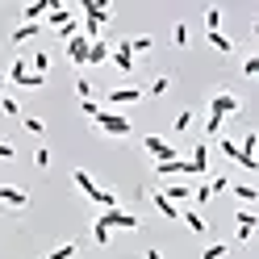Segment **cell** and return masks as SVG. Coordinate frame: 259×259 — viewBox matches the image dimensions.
Wrapping results in <instances>:
<instances>
[{"label":"cell","instance_id":"ac0fdd59","mask_svg":"<svg viewBox=\"0 0 259 259\" xmlns=\"http://www.w3.org/2000/svg\"><path fill=\"white\" fill-rule=\"evenodd\" d=\"M109 51H113V46H109L105 38H96V42L88 46V63H92V67H96V63H109Z\"/></svg>","mask_w":259,"mask_h":259},{"label":"cell","instance_id":"9c48e42d","mask_svg":"<svg viewBox=\"0 0 259 259\" xmlns=\"http://www.w3.org/2000/svg\"><path fill=\"white\" fill-rule=\"evenodd\" d=\"M134 101H142V88H134V84L109 92V109H113V113H121V105H134Z\"/></svg>","mask_w":259,"mask_h":259},{"label":"cell","instance_id":"7a4b0ae2","mask_svg":"<svg viewBox=\"0 0 259 259\" xmlns=\"http://www.w3.org/2000/svg\"><path fill=\"white\" fill-rule=\"evenodd\" d=\"M46 25H51L63 42L75 38V25H79V21H75V9H71V5H51V13L42 17V29H46Z\"/></svg>","mask_w":259,"mask_h":259},{"label":"cell","instance_id":"836d02e7","mask_svg":"<svg viewBox=\"0 0 259 259\" xmlns=\"http://www.w3.org/2000/svg\"><path fill=\"white\" fill-rule=\"evenodd\" d=\"M242 75H247V79H255V75H259V55L242 59Z\"/></svg>","mask_w":259,"mask_h":259},{"label":"cell","instance_id":"f1b7e54d","mask_svg":"<svg viewBox=\"0 0 259 259\" xmlns=\"http://www.w3.org/2000/svg\"><path fill=\"white\" fill-rule=\"evenodd\" d=\"M130 51H134V55H147V51H155V38H151V34H142V38L130 42Z\"/></svg>","mask_w":259,"mask_h":259},{"label":"cell","instance_id":"277c9868","mask_svg":"<svg viewBox=\"0 0 259 259\" xmlns=\"http://www.w3.org/2000/svg\"><path fill=\"white\" fill-rule=\"evenodd\" d=\"M105 21H109V5H105V0H88V5H84V38L96 42Z\"/></svg>","mask_w":259,"mask_h":259},{"label":"cell","instance_id":"ba28073f","mask_svg":"<svg viewBox=\"0 0 259 259\" xmlns=\"http://www.w3.org/2000/svg\"><path fill=\"white\" fill-rule=\"evenodd\" d=\"M109 63H113L117 71H125V75H130V71H134V63H138V59H134V51H130V42H117V46L109 51Z\"/></svg>","mask_w":259,"mask_h":259},{"label":"cell","instance_id":"60d3db41","mask_svg":"<svg viewBox=\"0 0 259 259\" xmlns=\"http://www.w3.org/2000/svg\"><path fill=\"white\" fill-rule=\"evenodd\" d=\"M13 155H17V151H13L9 142H0V159H13Z\"/></svg>","mask_w":259,"mask_h":259},{"label":"cell","instance_id":"3957f363","mask_svg":"<svg viewBox=\"0 0 259 259\" xmlns=\"http://www.w3.org/2000/svg\"><path fill=\"white\" fill-rule=\"evenodd\" d=\"M92 125L101 130L105 138H130V130H134V125H130V117H125V113H113V109H101V113L92 117Z\"/></svg>","mask_w":259,"mask_h":259},{"label":"cell","instance_id":"5bb4252c","mask_svg":"<svg viewBox=\"0 0 259 259\" xmlns=\"http://www.w3.org/2000/svg\"><path fill=\"white\" fill-rule=\"evenodd\" d=\"M71 180H75V188H79V192H84V197H88V201H92V192H96V188H101V184H96V180H92V176H88L84 167H75V171H71Z\"/></svg>","mask_w":259,"mask_h":259},{"label":"cell","instance_id":"74e56055","mask_svg":"<svg viewBox=\"0 0 259 259\" xmlns=\"http://www.w3.org/2000/svg\"><path fill=\"white\" fill-rule=\"evenodd\" d=\"M21 125L29 130V134H42V130H46V121H42V117H21Z\"/></svg>","mask_w":259,"mask_h":259},{"label":"cell","instance_id":"e575fe53","mask_svg":"<svg viewBox=\"0 0 259 259\" xmlns=\"http://www.w3.org/2000/svg\"><path fill=\"white\" fill-rule=\"evenodd\" d=\"M218 25H222V9H209V13H205V29H209V34H213Z\"/></svg>","mask_w":259,"mask_h":259},{"label":"cell","instance_id":"f546056e","mask_svg":"<svg viewBox=\"0 0 259 259\" xmlns=\"http://www.w3.org/2000/svg\"><path fill=\"white\" fill-rule=\"evenodd\" d=\"M205 188H209V197H218V192H230V180H226V176L218 171V176H213V180H209Z\"/></svg>","mask_w":259,"mask_h":259},{"label":"cell","instance_id":"5b68a950","mask_svg":"<svg viewBox=\"0 0 259 259\" xmlns=\"http://www.w3.org/2000/svg\"><path fill=\"white\" fill-rule=\"evenodd\" d=\"M96 222L105 226V230L113 234V230H138V213H130V209H101V213H96Z\"/></svg>","mask_w":259,"mask_h":259},{"label":"cell","instance_id":"ab89813d","mask_svg":"<svg viewBox=\"0 0 259 259\" xmlns=\"http://www.w3.org/2000/svg\"><path fill=\"white\" fill-rule=\"evenodd\" d=\"M75 92H79V101H88V96H92V84H88V79H84V75H79V79H75Z\"/></svg>","mask_w":259,"mask_h":259},{"label":"cell","instance_id":"d4e9b609","mask_svg":"<svg viewBox=\"0 0 259 259\" xmlns=\"http://www.w3.org/2000/svg\"><path fill=\"white\" fill-rule=\"evenodd\" d=\"M79 251V242H59V247H51V255H46V259H71Z\"/></svg>","mask_w":259,"mask_h":259},{"label":"cell","instance_id":"8992f818","mask_svg":"<svg viewBox=\"0 0 259 259\" xmlns=\"http://www.w3.org/2000/svg\"><path fill=\"white\" fill-rule=\"evenodd\" d=\"M142 151H147V155H155V163H167V159H180V151H176L171 142H163L159 134H147V138H142Z\"/></svg>","mask_w":259,"mask_h":259},{"label":"cell","instance_id":"44dd1931","mask_svg":"<svg viewBox=\"0 0 259 259\" xmlns=\"http://www.w3.org/2000/svg\"><path fill=\"white\" fill-rule=\"evenodd\" d=\"M230 192H234V197H238V201H242V209H251V205H255V201H259V192H255V184H234V188H230Z\"/></svg>","mask_w":259,"mask_h":259},{"label":"cell","instance_id":"6da1fadb","mask_svg":"<svg viewBox=\"0 0 259 259\" xmlns=\"http://www.w3.org/2000/svg\"><path fill=\"white\" fill-rule=\"evenodd\" d=\"M238 96L230 92V88H222V92H213V101H209V121H205V134L209 138H218L222 134V125H226V117L230 113H238Z\"/></svg>","mask_w":259,"mask_h":259},{"label":"cell","instance_id":"4dcf8cb0","mask_svg":"<svg viewBox=\"0 0 259 259\" xmlns=\"http://www.w3.org/2000/svg\"><path fill=\"white\" fill-rule=\"evenodd\" d=\"M109 238H113V234L105 230V226H101V222H92V242H96V247H109Z\"/></svg>","mask_w":259,"mask_h":259},{"label":"cell","instance_id":"603a6c76","mask_svg":"<svg viewBox=\"0 0 259 259\" xmlns=\"http://www.w3.org/2000/svg\"><path fill=\"white\" fill-rule=\"evenodd\" d=\"M92 205H101V209H117V192H113V188H96V192H92Z\"/></svg>","mask_w":259,"mask_h":259},{"label":"cell","instance_id":"f35d334b","mask_svg":"<svg viewBox=\"0 0 259 259\" xmlns=\"http://www.w3.org/2000/svg\"><path fill=\"white\" fill-rule=\"evenodd\" d=\"M34 167H51V151H46V147L34 151Z\"/></svg>","mask_w":259,"mask_h":259},{"label":"cell","instance_id":"4fadbf2b","mask_svg":"<svg viewBox=\"0 0 259 259\" xmlns=\"http://www.w3.org/2000/svg\"><path fill=\"white\" fill-rule=\"evenodd\" d=\"M46 13H51V0H29V5H25V21L29 25H42Z\"/></svg>","mask_w":259,"mask_h":259},{"label":"cell","instance_id":"7bdbcfd3","mask_svg":"<svg viewBox=\"0 0 259 259\" xmlns=\"http://www.w3.org/2000/svg\"><path fill=\"white\" fill-rule=\"evenodd\" d=\"M5 84H9V75H5V71H0V96H5Z\"/></svg>","mask_w":259,"mask_h":259},{"label":"cell","instance_id":"e0dca14e","mask_svg":"<svg viewBox=\"0 0 259 259\" xmlns=\"http://www.w3.org/2000/svg\"><path fill=\"white\" fill-rule=\"evenodd\" d=\"M38 34H42V25H29V21H21L17 29H13V38H9V42H13V46H21V42H29V38H38Z\"/></svg>","mask_w":259,"mask_h":259},{"label":"cell","instance_id":"9a60e30c","mask_svg":"<svg viewBox=\"0 0 259 259\" xmlns=\"http://www.w3.org/2000/svg\"><path fill=\"white\" fill-rule=\"evenodd\" d=\"M151 201H155V209H159V213H163V218H171V222H180V205H171V201L163 197V192H151Z\"/></svg>","mask_w":259,"mask_h":259},{"label":"cell","instance_id":"ffe728a7","mask_svg":"<svg viewBox=\"0 0 259 259\" xmlns=\"http://www.w3.org/2000/svg\"><path fill=\"white\" fill-rule=\"evenodd\" d=\"M159 192H163L171 205H184V201L192 197V188H188V184H171V188H159Z\"/></svg>","mask_w":259,"mask_h":259},{"label":"cell","instance_id":"b9f144b4","mask_svg":"<svg viewBox=\"0 0 259 259\" xmlns=\"http://www.w3.org/2000/svg\"><path fill=\"white\" fill-rule=\"evenodd\" d=\"M142 259H163V255H159V247H151L147 255H142Z\"/></svg>","mask_w":259,"mask_h":259},{"label":"cell","instance_id":"1f68e13d","mask_svg":"<svg viewBox=\"0 0 259 259\" xmlns=\"http://www.w3.org/2000/svg\"><path fill=\"white\" fill-rule=\"evenodd\" d=\"M176 130H180V134L192 130V109H180V113H176Z\"/></svg>","mask_w":259,"mask_h":259},{"label":"cell","instance_id":"d6986e66","mask_svg":"<svg viewBox=\"0 0 259 259\" xmlns=\"http://www.w3.org/2000/svg\"><path fill=\"white\" fill-rule=\"evenodd\" d=\"M29 71H34V75H51V55H46V51H38V55H29Z\"/></svg>","mask_w":259,"mask_h":259},{"label":"cell","instance_id":"30bf717a","mask_svg":"<svg viewBox=\"0 0 259 259\" xmlns=\"http://www.w3.org/2000/svg\"><path fill=\"white\" fill-rule=\"evenodd\" d=\"M184 163H188V176H205L209 171V142H197Z\"/></svg>","mask_w":259,"mask_h":259},{"label":"cell","instance_id":"8fae6325","mask_svg":"<svg viewBox=\"0 0 259 259\" xmlns=\"http://www.w3.org/2000/svg\"><path fill=\"white\" fill-rule=\"evenodd\" d=\"M0 205H9V209H25V205H29V192L17 188V184H0Z\"/></svg>","mask_w":259,"mask_h":259},{"label":"cell","instance_id":"7c38bea8","mask_svg":"<svg viewBox=\"0 0 259 259\" xmlns=\"http://www.w3.org/2000/svg\"><path fill=\"white\" fill-rule=\"evenodd\" d=\"M88 46H92V42H88L84 34H75V38H67V59L75 63V67H88Z\"/></svg>","mask_w":259,"mask_h":259},{"label":"cell","instance_id":"52a82bcc","mask_svg":"<svg viewBox=\"0 0 259 259\" xmlns=\"http://www.w3.org/2000/svg\"><path fill=\"white\" fill-rule=\"evenodd\" d=\"M5 75L13 79V84H21V88H42V84H46L42 75H34V71H29V63H25V59H17V63H13V67H9Z\"/></svg>","mask_w":259,"mask_h":259},{"label":"cell","instance_id":"7402d4cb","mask_svg":"<svg viewBox=\"0 0 259 259\" xmlns=\"http://www.w3.org/2000/svg\"><path fill=\"white\" fill-rule=\"evenodd\" d=\"M209 46H213L218 55H230V51H234V42H230V34H222V29H213V34H209Z\"/></svg>","mask_w":259,"mask_h":259},{"label":"cell","instance_id":"d590c367","mask_svg":"<svg viewBox=\"0 0 259 259\" xmlns=\"http://www.w3.org/2000/svg\"><path fill=\"white\" fill-rule=\"evenodd\" d=\"M222 155H226V159H234V163H238V142H234V138H222Z\"/></svg>","mask_w":259,"mask_h":259},{"label":"cell","instance_id":"cb8c5ba5","mask_svg":"<svg viewBox=\"0 0 259 259\" xmlns=\"http://www.w3.org/2000/svg\"><path fill=\"white\" fill-rule=\"evenodd\" d=\"M167 88H171V79L167 75H155L147 88H142V96H167Z\"/></svg>","mask_w":259,"mask_h":259},{"label":"cell","instance_id":"2e32d148","mask_svg":"<svg viewBox=\"0 0 259 259\" xmlns=\"http://www.w3.org/2000/svg\"><path fill=\"white\" fill-rule=\"evenodd\" d=\"M180 222L188 226V230H192V234H205V230H209V226H205V218L197 213V209H180Z\"/></svg>","mask_w":259,"mask_h":259},{"label":"cell","instance_id":"d6a6232c","mask_svg":"<svg viewBox=\"0 0 259 259\" xmlns=\"http://www.w3.org/2000/svg\"><path fill=\"white\" fill-rule=\"evenodd\" d=\"M171 42L184 51V46H188V25H171Z\"/></svg>","mask_w":259,"mask_h":259},{"label":"cell","instance_id":"484cf974","mask_svg":"<svg viewBox=\"0 0 259 259\" xmlns=\"http://www.w3.org/2000/svg\"><path fill=\"white\" fill-rule=\"evenodd\" d=\"M234 222H238V230H255V209H238V213H234Z\"/></svg>","mask_w":259,"mask_h":259},{"label":"cell","instance_id":"4316f807","mask_svg":"<svg viewBox=\"0 0 259 259\" xmlns=\"http://www.w3.org/2000/svg\"><path fill=\"white\" fill-rule=\"evenodd\" d=\"M201 259H230V247H226V242H213V247L201 251Z\"/></svg>","mask_w":259,"mask_h":259},{"label":"cell","instance_id":"83f0119b","mask_svg":"<svg viewBox=\"0 0 259 259\" xmlns=\"http://www.w3.org/2000/svg\"><path fill=\"white\" fill-rule=\"evenodd\" d=\"M0 109H5V117H13V121H21V105L13 101V96H0Z\"/></svg>","mask_w":259,"mask_h":259},{"label":"cell","instance_id":"8d00e7d4","mask_svg":"<svg viewBox=\"0 0 259 259\" xmlns=\"http://www.w3.org/2000/svg\"><path fill=\"white\" fill-rule=\"evenodd\" d=\"M79 109H84V117H96V113H101V101L88 96V101H79Z\"/></svg>","mask_w":259,"mask_h":259}]
</instances>
